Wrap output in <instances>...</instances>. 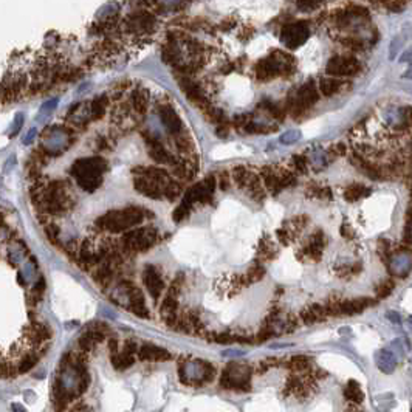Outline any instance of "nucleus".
I'll return each mask as SVG.
<instances>
[{
    "mask_svg": "<svg viewBox=\"0 0 412 412\" xmlns=\"http://www.w3.org/2000/svg\"><path fill=\"white\" fill-rule=\"evenodd\" d=\"M38 360H39V357L36 355V354H28L25 358L22 360V362L19 364L17 370H19L20 373H25V372L31 370L36 364H38Z\"/></svg>",
    "mask_w": 412,
    "mask_h": 412,
    "instance_id": "nucleus-16",
    "label": "nucleus"
},
{
    "mask_svg": "<svg viewBox=\"0 0 412 412\" xmlns=\"http://www.w3.org/2000/svg\"><path fill=\"white\" fill-rule=\"evenodd\" d=\"M409 59L412 60V52H406L402 57H400V62H409Z\"/></svg>",
    "mask_w": 412,
    "mask_h": 412,
    "instance_id": "nucleus-25",
    "label": "nucleus"
},
{
    "mask_svg": "<svg viewBox=\"0 0 412 412\" xmlns=\"http://www.w3.org/2000/svg\"><path fill=\"white\" fill-rule=\"evenodd\" d=\"M360 70V64L354 57H333L327 64V73L344 76V75H355Z\"/></svg>",
    "mask_w": 412,
    "mask_h": 412,
    "instance_id": "nucleus-5",
    "label": "nucleus"
},
{
    "mask_svg": "<svg viewBox=\"0 0 412 412\" xmlns=\"http://www.w3.org/2000/svg\"><path fill=\"white\" fill-rule=\"evenodd\" d=\"M386 318L391 319L394 324H400V322H402V318H400V314L395 313V311H387V313H386Z\"/></svg>",
    "mask_w": 412,
    "mask_h": 412,
    "instance_id": "nucleus-23",
    "label": "nucleus"
},
{
    "mask_svg": "<svg viewBox=\"0 0 412 412\" xmlns=\"http://www.w3.org/2000/svg\"><path fill=\"white\" fill-rule=\"evenodd\" d=\"M251 375L253 369L242 362H229L222 372L220 387L226 391L247 392L251 389Z\"/></svg>",
    "mask_w": 412,
    "mask_h": 412,
    "instance_id": "nucleus-1",
    "label": "nucleus"
},
{
    "mask_svg": "<svg viewBox=\"0 0 412 412\" xmlns=\"http://www.w3.org/2000/svg\"><path fill=\"white\" fill-rule=\"evenodd\" d=\"M327 314V309L321 306H311L302 311V319L306 321V324H314L318 321H322Z\"/></svg>",
    "mask_w": 412,
    "mask_h": 412,
    "instance_id": "nucleus-11",
    "label": "nucleus"
},
{
    "mask_svg": "<svg viewBox=\"0 0 412 412\" xmlns=\"http://www.w3.org/2000/svg\"><path fill=\"white\" fill-rule=\"evenodd\" d=\"M344 397L349 400L350 403H354V405H361L362 403V400H364V394H362L361 391V386L354 381V380H350L346 387H344Z\"/></svg>",
    "mask_w": 412,
    "mask_h": 412,
    "instance_id": "nucleus-10",
    "label": "nucleus"
},
{
    "mask_svg": "<svg viewBox=\"0 0 412 412\" xmlns=\"http://www.w3.org/2000/svg\"><path fill=\"white\" fill-rule=\"evenodd\" d=\"M338 89H339V82L335 81V79H322L321 81V92L325 96L333 95Z\"/></svg>",
    "mask_w": 412,
    "mask_h": 412,
    "instance_id": "nucleus-18",
    "label": "nucleus"
},
{
    "mask_svg": "<svg viewBox=\"0 0 412 412\" xmlns=\"http://www.w3.org/2000/svg\"><path fill=\"white\" fill-rule=\"evenodd\" d=\"M138 358L141 361H167L171 360V354L163 347H156L154 344H144L138 350Z\"/></svg>",
    "mask_w": 412,
    "mask_h": 412,
    "instance_id": "nucleus-7",
    "label": "nucleus"
},
{
    "mask_svg": "<svg viewBox=\"0 0 412 412\" xmlns=\"http://www.w3.org/2000/svg\"><path fill=\"white\" fill-rule=\"evenodd\" d=\"M287 367L292 372H306L310 367V360L304 355L293 357L287 362Z\"/></svg>",
    "mask_w": 412,
    "mask_h": 412,
    "instance_id": "nucleus-14",
    "label": "nucleus"
},
{
    "mask_svg": "<svg viewBox=\"0 0 412 412\" xmlns=\"http://www.w3.org/2000/svg\"><path fill=\"white\" fill-rule=\"evenodd\" d=\"M87 411H89V408L84 403H76L73 408L70 409V412H87Z\"/></svg>",
    "mask_w": 412,
    "mask_h": 412,
    "instance_id": "nucleus-24",
    "label": "nucleus"
},
{
    "mask_svg": "<svg viewBox=\"0 0 412 412\" xmlns=\"http://www.w3.org/2000/svg\"><path fill=\"white\" fill-rule=\"evenodd\" d=\"M161 119H163V124L169 129V130H172L175 132L177 129H180V119L178 116L172 112V110H167L161 113Z\"/></svg>",
    "mask_w": 412,
    "mask_h": 412,
    "instance_id": "nucleus-15",
    "label": "nucleus"
},
{
    "mask_svg": "<svg viewBox=\"0 0 412 412\" xmlns=\"http://www.w3.org/2000/svg\"><path fill=\"white\" fill-rule=\"evenodd\" d=\"M307 38H309V28L304 22L288 25V27H285V30L282 33V41L290 48L299 47L301 44H304L307 41Z\"/></svg>",
    "mask_w": 412,
    "mask_h": 412,
    "instance_id": "nucleus-6",
    "label": "nucleus"
},
{
    "mask_svg": "<svg viewBox=\"0 0 412 412\" xmlns=\"http://www.w3.org/2000/svg\"><path fill=\"white\" fill-rule=\"evenodd\" d=\"M316 100H318V95H316V90H314V87H313V82H309L301 89V92L298 95V100H296V104H298V107L304 108V107L311 105L313 103H316Z\"/></svg>",
    "mask_w": 412,
    "mask_h": 412,
    "instance_id": "nucleus-9",
    "label": "nucleus"
},
{
    "mask_svg": "<svg viewBox=\"0 0 412 412\" xmlns=\"http://www.w3.org/2000/svg\"><path fill=\"white\" fill-rule=\"evenodd\" d=\"M135 355H132V354H127V352H121V354H116L112 357V364L115 369L118 370H126L129 369L132 364H133V361H135V358H133Z\"/></svg>",
    "mask_w": 412,
    "mask_h": 412,
    "instance_id": "nucleus-13",
    "label": "nucleus"
},
{
    "mask_svg": "<svg viewBox=\"0 0 412 412\" xmlns=\"http://www.w3.org/2000/svg\"><path fill=\"white\" fill-rule=\"evenodd\" d=\"M375 362L381 372L384 373H392L397 367V357L391 352V350H378L377 355H375Z\"/></svg>",
    "mask_w": 412,
    "mask_h": 412,
    "instance_id": "nucleus-8",
    "label": "nucleus"
},
{
    "mask_svg": "<svg viewBox=\"0 0 412 412\" xmlns=\"http://www.w3.org/2000/svg\"><path fill=\"white\" fill-rule=\"evenodd\" d=\"M146 271H148V270H146ZM144 282H146L148 290H149L151 295H152L155 299L160 296L163 285H161V279H160L158 274H155L152 270H149V271L146 273V276H144Z\"/></svg>",
    "mask_w": 412,
    "mask_h": 412,
    "instance_id": "nucleus-12",
    "label": "nucleus"
},
{
    "mask_svg": "<svg viewBox=\"0 0 412 412\" xmlns=\"http://www.w3.org/2000/svg\"><path fill=\"white\" fill-rule=\"evenodd\" d=\"M394 290V282L392 281H384L377 287V295L378 298H387Z\"/></svg>",
    "mask_w": 412,
    "mask_h": 412,
    "instance_id": "nucleus-20",
    "label": "nucleus"
},
{
    "mask_svg": "<svg viewBox=\"0 0 412 412\" xmlns=\"http://www.w3.org/2000/svg\"><path fill=\"white\" fill-rule=\"evenodd\" d=\"M392 263H395V268H392V273H400V274H405L409 266H411V259L408 256H400L398 259H392Z\"/></svg>",
    "mask_w": 412,
    "mask_h": 412,
    "instance_id": "nucleus-17",
    "label": "nucleus"
},
{
    "mask_svg": "<svg viewBox=\"0 0 412 412\" xmlns=\"http://www.w3.org/2000/svg\"><path fill=\"white\" fill-rule=\"evenodd\" d=\"M100 164H101V161H98L96 158L86 160V161H78L75 164V175L78 177L82 188L90 189L89 185L96 186V183H98L100 178H101Z\"/></svg>",
    "mask_w": 412,
    "mask_h": 412,
    "instance_id": "nucleus-3",
    "label": "nucleus"
},
{
    "mask_svg": "<svg viewBox=\"0 0 412 412\" xmlns=\"http://www.w3.org/2000/svg\"><path fill=\"white\" fill-rule=\"evenodd\" d=\"M384 6L391 8V11H394V13H402V11L406 8V3L405 2H386Z\"/></svg>",
    "mask_w": 412,
    "mask_h": 412,
    "instance_id": "nucleus-22",
    "label": "nucleus"
},
{
    "mask_svg": "<svg viewBox=\"0 0 412 412\" xmlns=\"http://www.w3.org/2000/svg\"><path fill=\"white\" fill-rule=\"evenodd\" d=\"M141 220V214L137 209H126L123 212H112L105 215L103 222L104 226L108 229H113V231H121V229H126L132 225H135Z\"/></svg>",
    "mask_w": 412,
    "mask_h": 412,
    "instance_id": "nucleus-4",
    "label": "nucleus"
},
{
    "mask_svg": "<svg viewBox=\"0 0 412 412\" xmlns=\"http://www.w3.org/2000/svg\"><path fill=\"white\" fill-rule=\"evenodd\" d=\"M344 412H362V411H361L360 408H357V405H355V406H350V408H347Z\"/></svg>",
    "mask_w": 412,
    "mask_h": 412,
    "instance_id": "nucleus-27",
    "label": "nucleus"
},
{
    "mask_svg": "<svg viewBox=\"0 0 412 412\" xmlns=\"http://www.w3.org/2000/svg\"><path fill=\"white\" fill-rule=\"evenodd\" d=\"M362 192H369V191H366L360 185H354L346 191V199L347 200H358L360 197H362Z\"/></svg>",
    "mask_w": 412,
    "mask_h": 412,
    "instance_id": "nucleus-19",
    "label": "nucleus"
},
{
    "mask_svg": "<svg viewBox=\"0 0 412 412\" xmlns=\"http://www.w3.org/2000/svg\"><path fill=\"white\" fill-rule=\"evenodd\" d=\"M405 78H411V79H412V65L408 68V71L405 73Z\"/></svg>",
    "mask_w": 412,
    "mask_h": 412,
    "instance_id": "nucleus-28",
    "label": "nucleus"
},
{
    "mask_svg": "<svg viewBox=\"0 0 412 412\" xmlns=\"http://www.w3.org/2000/svg\"><path fill=\"white\" fill-rule=\"evenodd\" d=\"M403 44H405V38H402V36H398V38H395V39L392 41V44H391V54H389L391 59H395L398 50L403 47Z\"/></svg>",
    "mask_w": 412,
    "mask_h": 412,
    "instance_id": "nucleus-21",
    "label": "nucleus"
},
{
    "mask_svg": "<svg viewBox=\"0 0 412 412\" xmlns=\"http://www.w3.org/2000/svg\"><path fill=\"white\" fill-rule=\"evenodd\" d=\"M214 377V366L205 360H194L180 366V381L186 386L202 387L206 383H211Z\"/></svg>",
    "mask_w": 412,
    "mask_h": 412,
    "instance_id": "nucleus-2",
    "label": "nucleus"
},
{
    "mask_svg": "<svg viewBox=\"0 0 412 412\" xmlns=\"http://www.w3.org/2000/svg\"><path fill=\"white\" fill-rule=\"evenodd\" d=\"M408 325H409V330H411V333H412V316H409V319H408Z\"/></svg>",
    "mask_w": 412,
    "mask_h": 412,
    "instance_id": "nucleus-29",
    "label": "nucleus"
},
{
    "mask_svg": "<svg viewBox=\"0 0 412 412\" xmlns=\"http://www.w3.org/2000/svg\"><path fill=\"white\" fill-rule=\"evenodd\" d=\"M11 408H13V409H14L13 412H27V411H25V409H23V408H22L20 405H16V403H14L13 406H11Z\"/></svg>",
    "mask_w": 412,
    "mask_h": 412,
    "instance_id": "nucleus-26",
    "label": "nucleus"
}]
</instances>
